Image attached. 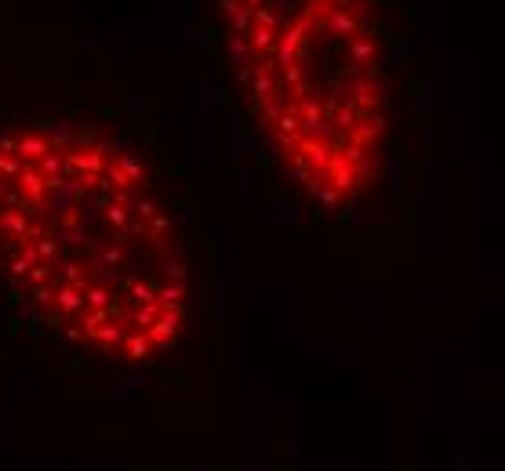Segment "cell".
I'll use <instances>...</instances> for the list:
<instances>
[{"mask_svg": "<svg viewBox=\"0 0 505 471\" xmlns=\"http://www.w3.org/2000/svg\"><path fill=\"white\" fill-rule=\"evenodd\" d=\"M0 272L69 345L149 363L185 323L182 239L128 142L37 120L0 135Z\"/></svg>", "mask_w": 505, "mask_h": 471, "instance_id": "1", "label": "cell"}, {"mask_svg": "<svg viewBox=\"0 0 505 471\" xmlns=\"http://www.w3.org/2000/svg\"><path fill=\"white\" fill-rule=\"evenodd\" d=\"M222 11L229 15V19H240V15H244L247 8L240 4V0H222Z\"/></svg>", "mask_w": 505, "mask_h": 471, "instance_id": "2", "label": "cell"}]
</instances>
